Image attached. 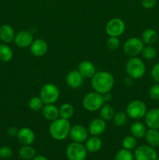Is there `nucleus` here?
Instances as JSON below:
<instances>
[{
    "instance_id": "19",
    "label": "nucleus",
    "mask_w": 159,
    "mask_h": 160,
    "mask_svg": "<svg viewBox=\"0 0 159 160\" xmlns=\"http://www.w3.org/2000/svg\"><path fill=\"white\" fill-rule=\"evenodd\" d=\"M42 115L45 120L48 121H53L59 117V108L54 104L44 105L41 109Z\"/></svg>"
},
{
    "instance_id": "11",
    "label": "nucleus",
    "mask_w": 159,
    "mask_h": 160,
    "mask_svg": "<svg viewBox=\"0 0 159 160\" xmlns=\"http://www.w3.org/2000/svg\"><path fill=\"white\" fill-rule=\"evenodd\" d=\"M69 136L73 142L83 143L88 138V131L82 125H73L70 128Z\"/></svg>"
},
{
    "instance_id": "40",
    "label": "nucleus",
    "mask_w": 159,
    "mask_h": 160,
    "mask_svg": "<svg viewBox=\"0 0 159 160\" xmlns=\"http://www.w3.org/2000/svg\"><path fill=\"white\" fill-rule=\"evenodd\" d=\"M133 80L132 78H130V77H126V78H125L124 81H123V83H124V84L126 86H127V87H131V86L133 84Z\"/></svg>"
},
{
    "instance_id": "6",
    "label": "nucleus",
    "mask_w": 159,
    "mask_h": 160,
    "mask_svg": "<svg viewBox=\"0 0 159 160\" xmlns=\"http://www.w3.org/2000/svg\"><path fill=\"white\" fill-rule=\"evenodd\" d=\"M147 109V106L140 100H132L126 106V112L128 117L133 120H139L145 117Z\"/></svg>"
},
{
    "instance_id": "5",
    "label": "nucleus",
    "mask_w": 159,
    "mask_h": 160,
    "mask_svg": "<svg viewBox=\"0 0 159 160\" xmlns=\"http://www.w3.org/2000/svg\"><path fill=\"white\" fill-rule=\"evenodd\" d=\"M60 95L57 86L51 83L44 84L40 90V97L44 104H54L58 101Z\"/></svg>"
},
{
    "instance_id": "29",
    "label": "nucleus",
    "mask_w": 159,
    "mask_h": 160,
    "mask_svg": "<svg viewBox=\"0 0 159 160\" xmlns=\"http://www.w3.org/2000/svg\"><path fill=\"white\" fill-rule=\"evenodd\" d=\"M128 115L126 112H123V111H119V112H115L112 120H113V123L117 127H123L128 122Z\"/></svg>"
},
{
    "instance_id": "12",
    "label": "nucleus",
    "mask_w": 159,
    "mask_h": 160,
    "mask_svg": "<svg viewBox=\"0 0 159 160\" xmlns=\"http://www.w3.org/2000/svg\"><path fill=\"white\" fill-rule=\"evenodd\" d=\"M106 130V121L102 118H94L89 123L88 133L91 136H99Z\"/></svg>"
},
{
    "instance_id": "28",
    "label": "nucleus",
    "mask_w": 159,
    "mask_h": 160,
    "mask_svg": "<svg viewBox=\"0 0 159 160\" xmlns=\"http://www.w3.org/2000/svg\"><path fill=\"white\" fill-rule=\"evenodd\" d=\"M13 52L9 46L5 44L0 45V61L3 62H8L12 59Z\"/></svg>"
},
{
    "instance_id": "14",
    "label": "nucleus",
    "mask_w": 159,
    "mask_h": 160,
    "mask_svg": "<svg viewBox=\"0 0 159 160\" xmlns=\"http://www.w3.org/2000/svg\"><path fill=\"white\" fill-rule=\"evenodd\" d=\"M48 49V43L44 39H36L34 40L30 46V51L31 54L36 57H41L46 54Z\"/></svg>"
},
{
    "instance_id": "22",
    "label": "nucleus",
    "mask_w": 159,
    "mask_h": 160,
    "mask_svg": "<svg viewBox=\"0 0 159 160\" xmlns=\"http://www.w3.org/2000/svg\"><path fill=\"white\" fill-rule=\"evenodd\" d=\"M145 140L147 143L151 147H157L159 145V131L157 129H151L146 131Z\"/></svg>"
},
{
    "instance_id": "9",
    "label": "nucleus",
    "mask_w": 159,
    "mask_h": 160,
    "mask_svg": "<svg viewBox=\"0 0 159 160\" xmlns=\"http://www.w3.org/2000/svg\"><path fill=\"white\" fill-rule=\"evenodd\" d=\"M126 25L120 18H112L107 23L105 31L109 37H119L124 33Z\"/></svg>"
},
{
    "instance_id": "2",
    "label": "nucleus",
    "mask_w": 159,
    "mask_h": 160,
    "mask_svg": "<svg viewBox=\"0 0 159 160\" xmlns=\"http://www.w3.org/2000/svg\"><path fill=\"white\" fill-rule=\"evenodd\" d=\"M70 128L71 126L68 120L59 117L51 122L48 131L53 139L56 141H62L69 136Z\"/></svg>"
},
{
    "instance_id": "17",
    "label": "nucleus",
    "mask_w": 159,
    "mask_h": 160,
    "mask_svg": "<svg viewBox=\"0 0 159 160\" xmlns=\"http://www.w3.org/2000/svg\"><path fill=\"white\" fill-rule=\"evenodd\" d=\"M145 123L151 129H159V109L154 108L147 112L144 117Z\"/></svg>"
},
{
    "instance_id": "1",
    "label": "nucleus",
    "mask_w": 159,
    "mask_h": 160,
    "mask_svg": "<svg viewBox=\"0 0 159 160\" xmlns=\"http://www.w3.org/2000/svg\"><path fill=\"white\" fill-rule=\"evenodd\" d=\"M90 84L94 92L103 95L112 91L115 84V79L109 72L99 71L92 77Z\"/></svg>"
},
{
    "instance_id": "37",
    "label": "nucleus",
    "mask_w": 159,
    "mask_h": 160,
    "mask_svg": "<svg viewBox=\"0 0 159 160\" xmlns=\"http://www.w3.org/2000/svg\"><path fill=\"white\" fill-rule=\"evenodd\" d=\"M151 77L154 81L159 84V62L156 63L151 69Z\"/></svg>"
},
{
    "instance_id": "15",
    "label": "nucleus",
    "mask_w": 159,
    "mask_h": 160,
    "mask_svg": "<svg viewBox=\"0 0 159 160\" xmlns=\"http://www.w3.org/2000/svg\"><path fill=\"white\" fill-rule=\"evenodd\" d=\"M84 77L80 73L78 70H71L66 75L65 81L67 85L73 89L80 88L84 84Z\"/></svg>"
},
{
    "instance_id": "8",
    "label": "nucleus",
    "mask_w": 159,
    "mask_h": 160,
    "mask_svg": "<svg viewBox=\"0 0 159 160\" xmlns=\"http://www.w3.org/2000/svg\"><path fill=\"white\" fill-rule=\"evenodd\" d=\"M144 44L143 41L139 38H130L125 42L123 45V52L126 56L129 57L137 56L139 54L142 53Z\"/></svg>"
},
{
    "instance_id": "33",
    "label": "nucleus",
    "mask_w": 159,
    "mask_h": 160,
    "mask_svg": "<svg viewBox=\"0 0 159 160\" xmlns=\"http://www.w3.org/2000/svg\"><path fill=\"white\" fill-rule=\"evenodd\" d=\"M142 55H143L144 59H147V60H151V59H153L154 58L156 57L157 51L151 45H147L143 48V51H142Z\"/></svg>"
},
{
    "instance_id": "26",
    "label": "nucleus",
    "mask_w": 159,
    "mask_h": 160,
    "mask_svg": "<svg viewBox=\"0 0 159 160\" xmlns=\"http://www.w3.org/2000/svg\"><path fill=\"white\" fill-rule=\"evenodd\" d=\"M59 117L65 120H70L74 114L73 106L70 103H64L59 107Z\"/></svg>"
},
{
    "instance_id": "20",
    "label": "nucleus",
    "mask_w": 159,
    "mask_h": 160,
    "mask_svg": "<svg viewBox=\"0 0 159 160\" xmlns=\"http://www.w3.org/2000/svg\"><path fill=\"white\" fill-rule=\"evenodd\" d=\"M15 35V31L10 25L3 24L0 28V39L5 43L9 44L14 41Z\"/></svg>"
},
{
    "instance_id": "23",
    "label": "nucleus",
    "mask_w": 159,
    "mask_h": 160,
    "mask_svg": "<svg viewBox=\"0 0 159 160\" xmlns=\"http://www.w3.org/2000/svg\"><path fill=\"white\" fill-rule=\"evenodd\" d=\"M158 39L157 32L152 28H147L142 34L141 40L147 45H152Z\"/></svg>"
},
{
    "instance_id": "38",
    "label": "nucleus",
    "mask_w": 159,
    "mask_h": 160,
    "mask_svg": "<svg viewBox=\"0 0 159 160\" xmlns=\"http://www.w3.org/2000/svg\"><path fill=\"white\" fill-rule=\"evenodd\" d=\"M141 5L145 9H151L154 7L157 3V0H141Z\"/></svg>"
},
{
    "instance_id": "30",
    "label": "nucleus",
    "mask_w": 159,
    "mask_h": 160,
    "mask_svg": "<svg viewBox=\"0 0 159 160\" xmlns=\"http://www.w3.org/2000/svg\"><path fill=\"white\" fill-rule=\"evenodd\" d=\"M44 102H42L41 98L40 97L34 96L30 99L28 102V106L30 109L33 111H39L41 110L44 106Z\"/></svg>"
},
{
    "instance_id": "13",
    "label": "nucleus",
    "mask_w": 159,
    "mask_h": 160,
    "mask_svg": "<svg viewBox=\"0 0 159 160\" xmlns=\"http://www.w3.org/2000/svg\"><path fill=\"white\" fill-rule=\"evenodd\" d=\"M34 42V36L30 31H21L17 33L14 38V42L20 48H27Z\"/></svg>"
},
{
    "instance_id": "24",
    "label": "nucleus",
    "mask_w": 159,
    "mask_h": 160,
    "mask_svg": "<svg viewBox=\"0 0 159 160\" xmlns=\"http://www.w3.org/2000/svg\"><path fill=\"white\" fill-rule=\"evenodd\" d=\"M146 127L141 122H134L130 126V133L136 138H141L146 134Z\"/></svg>"
},
{
    "instance_id": "36",
    "label": "nucleus",
    "mask_w": 159,
    "mask_h": 160,
    "mask_svg": "<svg viewBox=\"0 0 159 160\" xmlns=\"http://www.w3.org/2000/svg\"><path fill=\"white\" fill-rule=\"evenodd\" d=\"M12 156V150L9 146H3L0 148V157L2 159H9Z\"/></svg>"
},
{
    "instance_id": "41",
    "label": "nucleus",
    "mask_w": 159,
    "mask_h": 160,
    "mask_svg": "<svg viewBox=\"0 0 159 160\" xmlns=\"http://www.w3.org/2000/svg\"><path fill=\"white\" fill-rule=\"evenodd\" d=\"M102 97L104 102H110L112 98V95L110 92H107V93L103 94Z\"/></svg>"
},
{
    "instance_id": "35",
    "label": "nucleus",
    "mask_w": 159,
    "mask_h": 160,
    "mask_svg": "<svg viewBox=\"0 0 159 160\" xmlns=\"http://www.w3.org/2000/svg\"><path fill=\"white\" fill-rule=\"evenodd\" d=\"M149 97L152 100H159V84H154L150 88L148 92Z\"/></svg>"
},
{
    "instance_id": "34",
    "label": "nucleus",
    "mask_w": 159,
    "mask_h": 160,
    "mask_svg": "<svg viewBox=\"0 0 159 160\" xmlns=\"http://www.w3.org/2000/svg\"><path fill=\"white\" fill-rule=\"evenodd\" d=\"M106 46L111 51L118 49L120 46V41L118 37H109L106 42Z\"/></svg>"
},
{
    "instance_id": "42",
    "label": "nucleus",
    "mask_w": 159,
    "mask_h": 160,
    "mask_svg": "<svg viewBox=\"0 0 159 160\" xmlns=\"http://www.w3.org/2000/svg\"><path fill=\"white\" fill-rule=\"evenodd\" d=\"M32 160H49L44 156H35Z\"/></svg>"
},
{
    "instance_id": "18",
    "label": "nucleus",
    "mask_w": 159,
    "mask_h": 160,
    "mask_svg": "<svg viewBox=\"0 0 159 160\" xmlns=\"http://www.w3.org/2000/svg\"><path fill=\"white\" fill-rule=\"evenodd\" d=\"M77 70L84 78H91L96 73L94 65L88 60H83L80 62Z\"/></svg>"
},
{
    "instance_id": "43",
    "label": "nucleus",
    "mask_w": 159,
    "mask_h": 160,
    "mask_svg": "<svg viewBox=\"0 0 159 160\" xmlns=\"http://www.w3.org/2000/svg\"><path fill=\"white\" fill-rule=\"evenodd\" d=\"M157 160H159V158H157Z\"/></svg>"
},
{
    "instance_id": "32",
    "label": "nucleus",
    "mask_w": 159,
    "mask_h": 160,
    "mask_svg": "<svg viewBox=\"0 0 159 160\" xmlns=\"http://www.w3.org/2000/svg\"><path fill=\"white\" fill-rule=\"evenodd\" d=\"M137 138L135 137H133L132 135L130 136H126L123 138V142H122V145H123V148H126L128 150H132L137 146Z\"/></svg>"
},
{
    "instance_id": "44",
    "label": "nucleus",
    "mask_w": 159,
    "mask_h": 160,
    "mask_svg": "<svg viewBox=\"0 0 159 160\" xmlns=\"http://www.w3.org/2000/svg\"><path fill=\"white\" fill-rule=\"evenodd\" d=\"M158 42H159V37H158Z\"/></svg>"
},
{
    "instance_id": "16",
    "label": "nucleus",
    "mask_w": 159,
    "mask_h": 160,
    "mask_svg": "<svg viewBox=\"0 0 159 160\" xmlns=\"http://www.w3.org/2000/svg\"><path fill=\"white\" fill-rule=\"evenodd\" d=\"M17 137L22 145H31L35 139V134L31 128H23L19 130Z\"/></svg>"
},
{
    "instance_id": "39",
    "label": "nucleus",
    "mask_w": 159,
    "mask_h": 160,
    "mask_svg": "<svg viewBox=\"0 0 159 160\" xmlns=\"http://www.w3.org/2000/svg\"><path fill=\"white\" fill-rule=\"evenodd\" d=\"M19 130L17 129L16 127H11L8 129V134L10 137H17V134H18Z\"/></svg>"
},
{
    "instance_id": "31",
    "label": "nucleus",
    "mask_w": 159,
    "mask_h": 160,
    "mask_svg": "<svg viewBox=\"0 0 159 160\" xmlns=\"http://www.w3.org/2000/svg\"><path fill=\"white\" fill-rule=\"evenodd\" d=\"M115 160H134V155L130 150L122 148L115 154Z\"/></svg>"
},
{
    "instance_id": "3",
    "label": "nucleus",
    "mask_w": 159,
    "mask_h": 160,
    "mask_svg": "<svg viewBox=\"0 0 159 160\" xmlns=\"http://www.w3.org/2000/svg\"><path fill=\"white\" fill-rule=\"evenodd\" d=\"M126 71L129 77L132 79H140L146 72V67L144 62L140 58L134 56L128 59L126 64Z\"/></svg>"
},
{
    "instance_id": "21",
    "label": "nucleus",
    "mask_w": 159,
    "mask_h": 160,
    "mask_svg": "<svg viewBox=\"0 0 159 160\" xmlns=\"http://www.w3.org/2000/svg\"><path fill=\"white\" fill-rule=\"evenodd\" d=\"M85 147L88 152H98L102 147V141L98 136H91L86 141Z\"/></svg>"
},
{
    "instance_id": "27",
    "label": "nucleus",
    "mask_w": 159,
    "mask_h": 160,
    "mask_svg": "<svg viewBox=\"0 0 159 160\" xmlns=\"http://www.w3.org/2000/svg\"><path fill=\"white\" fill-rule=\"evenodd\" d=\"M115 115V110L113 107L109 104H104L100 109V117L105 121L112 120Z\"/></svg>"
},
{
    "instance_id": "25",
    "label": "nucleus",
    "mask_w": 159,
    "mask_h": 160,
    "mask_svg": "<svg viewBox=\"0 0 159 160\" xmlns=\"http://www.w3.org/2000/svg\"><path fill=\"white\" fill-rule=\"evenodd\" d=\"M19 156L24 160H31L36 156V151L31 145H22L19 150Z\"/></svg>"
},
{
    "instance_id": "7",
    "label": "nucleus",
    "mask_w": 159,
    "mask_h": 160,
    "mask_svg": "<svg viewBox=\"0 0 159 160\" xmlns=\"http://www.w3.org/2000/svg\"><path fill=\"white\" fill-rule=\"evenodd\" d=\"M65 155L69 160H85L87 151L82 143L73 142L67 146Z\"/></svg>"
},
{
    "instance_id": "4",
    "label": "nucleus",
    "mask_w": 159,
    "mask_h": 160,
    "mask_svg": "<svg viewBox=\"0 0 159 160\" xmlns=\"http://www.w3.org/2000/svg\"><path fill=\"white\" fill-rule=\"evenodd\" d=\"M104 103L102 95L94 91L86 94L82 101L83 107L89 112H96L99 110Z\"/></svg>"
},
{
    "instance_id": "10",
    "label": "nucleus",
    "mask_w": 159,
    "mask_h": 160,
    "mask_svg": "<svg viewBox=\"0 0 159 160\" xmlns=\"http://www.w3.org/2000/svg\"><path fill=\"white\" fill-rule=\"evenodd\" d=\"M157 152L150 145H140L134 152L135 160H157Z\"/></svg>"
},
{
    "instance_id": "45",
    "label": "nucleus",
    "mask_w": 159,
    "mask_h": 160,
    "mask_svg": "<svg viewBox=\"0 0 159 160\" xmlns=\"http://www.w3.org/2000/svg\"><path fill=\"white\" fill-rule=\"evenodd\" d=\"M0 160H1V157H0Z\"/></svg>"
}]
</instances>
